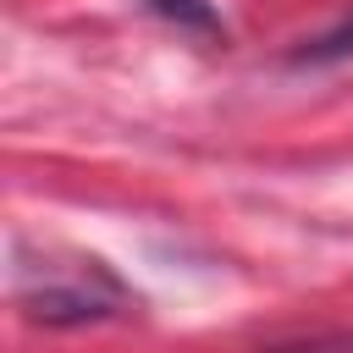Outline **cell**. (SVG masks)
<instances>
[{"instance_id":"1","label":"cell","mask_w":353,"mask_h":353,"mask_svg":"<svg viewBox=\"0 0 353 353\" xmlns=\"http://www.w3.org/2000/svg\"><path fill=\"white\" fill-rule=\"evenodd\" d=\"M127 292L99 270V259H83L72 276H50L44 287H28L22 292V309L33 320H50V325H77V320H105V314H121Z\"/></svg>"},{"instance_id":"2","label":"cell","mask_w":353,"mask_h":353,"mask_svg":"<svg viewBox=\"0 0 353 353\" xmlns=\"http://www.w3.org/2000/svg\"><path fill=\"white\" fill-rule=\"evenodd\" d=\"M347 55H353V11L336 28H325L320 39H303L292 50V66H331V61H347Z\"/></svg>"},{"instance_id":"3","label":"cell","mask_w":353,"mask_h":353,"mask_svg":"<svg viewBox=\"0 0 353 353\" xmlns=\"http://www.w3.org/2000/svg\"><path fill=\"white\" fill-rule=\"evenodd\" d=\"M160 17H171L176 28H193V33H221V17L210 0H149Z\"/></svg>"},{"instance_id":"4","label":"cell","mask_w":353,"mask_h":353,"mask_svg":"<svg viewBox=\"0 0 353 353\" xmlns=\"http://www.w3.org/2000/svg\"><path fill=\"white\" fill-rule=\"evenodd\" d=\"M270 353H353V336L336 331V336H309V342H281Z\"/></svg>"}]
</instances>
